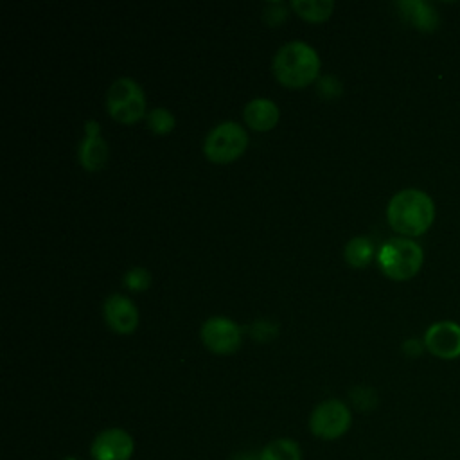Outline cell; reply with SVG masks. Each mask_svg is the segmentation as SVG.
Listing matches in <instances>:
<instances>
[{"mask_svg": "<svg viewBox=\"0 0 460 460\" xmlns=\"http://www.w3.org/2000/svg\"><path fill=\"white\" fill-rule=\"evenodd\" d=\"M63 460H79V458H74V456H66V458H63Z\"/></svg>", "mask_w": 460, "mask_h": 460, "instance_id": "obj_23", "label": "cell"}, {"mask_svg": "<svg viewBox=\"0 0 460 460\" xmlns=\"http://www.w3.org/2000/svg\"><path fill=\"white\" fill-rule=\"evenodd\" d=\"M386 219L392 230L401 235H422L435 219L433 199L424 190L402 189L390 198Z\"/></svg>", "mask_w": 460, "mask_h": 460, "instance_id": "obj_1", "label": "cell"}, {"mask_svg": "<svg viewBox=\"0 0 460 460\" xmlns=\"http://www.w3.org/2000/svg\"><path fill=\"white\" fill-rule=\"evenodd\" d=\"M108 144L106 140L97 135V137H86L81 140L79 144V162L83 165V169L95 172L101 167H104L106 160H108Z\"/></svg>", "mask_w": 460, "mask_h": 460, "instance_id": "obj_13", "label": "cell"}, {"mask_svg": "<svg viewBox=\"0 0 460 460\" xmlns=\"http://www.w3.org/2000/svg\"><path fill=\"white\" fill-rule=\"evenodd\" d=\"M106 323L119 334H131L138 325V311L135 304L119 293L110 295L102 305Z\"/></svg>", "mask_w": 460, "mask_h": 460, "instance_id": "obj_10", "label": "cell"}, {"mask_svg": "<svg viewBox=\"0 0 460 460\" xmlns=\"http://www.w3.org/2000/svg\"><path fill=\"white\" fill-rule=\"evenodd\" d=\"M352 424V415L347 404L340 399L320 402L309 417V429L322 440H336L343 437Z\"/></svg>", "mask_w": 460, "mask_h": 460, "instance_id": "obj_6", "label": "cell"}, {"mask_svg": "<svg viewBox=\"0 0 460 460\" xmlns=\"http://www.w3.org/2000/svg\"><path fill=\"white\" fill-rule=\"evenodd\" d=\"M291 9L307 22H323L332 14V0H293Z\"/></svg>", "mask_w": 460, "mask_h": 460, "instance_id": "obj_14", "label": "cell"}, {"mask_svg": "<svg viewBox=\"0 0 460 460\" xmlns=\"http://www.w3.org/2000/svg\"><path fill=\"white\" fill-rule=\"evenodd\" d=\"M232 460H261V458H259V455L248 451V453H237Z\"/></svg>", "mask_w": 460, "mask_h": 460, "instance_id": "obj_22", "label": "cell"}, {"mask_svg": "<svg viewBox=\"0 0 460 460\" xmlns=\"http://www.w3.org/2000/svg\"><path fill=\"white\" fill-rule=\"evenodd\" d=\"M248 147V135L244 128L234 120H225L214 126L205 140L203 153L214 164H230L237 160Z\"/></svg>", "mask_w": 460, "mask_h": 460, "instance_id": "obj_5", "label": "cell"}, {"mask_svg": "<svg viewBox=\"0 0 460 460\" xmlns=\"http://www.w3.org/2000/svg\"><path fill=\"white\" fill-rule=\"evenodd\" d=\"M422 349H424V343H420L417 340H408L402 343V350L408 356H419L422 352Z\"/></svg>", "mask_w": 460, "mask_h": 460, "instance_id": "obj_20", "label": "cell"}, {"mask_svg": "<svg viewBox=\"0 0 460 460\" xmlns=\"http://www.w3.org/2000/svg\"><path fill=\"white\" fill-rule=\"evenodd\" d=\"M106 110L117 122L133 124L146 115V95L131 77L115 79L106 93Z\"/></svg>", "mask_w": 460, "mask_h": 460, "instance_id": "obj_4", "label": "cell"}, {"mask_svg": "<svg viewBox=\"0 0 460 460\" xmlns=\"http://www.w3.org/2000/svg\"><path fill=\"white\" fill-rule=\"evenodd\" d=\"M133 451V437L120 428H108L101 431L90 447L93 460H129Z\"/></svg>", "mask_w": 460, "mask_h": 460, "instance_id": "obj_9", "label": "cell"}, {"mask_svg": "<svg viewBox=\"0 0 460 460\" xmlns=\"http://www.w3.org/2000/svg\"><path fill=\"white\" fill-rule=\"evenodd\" d=\"M343 257L345 261L354 266V268H365L367 264H370L372 257H374V246L372 241L368 237L358 235L352 237L345 248H343Z\"/></svg>", "mask_w": 460, "mask_h": 460, "instance_id": "obj_15", "label": "cell"}, {"mask_svg": "<svg viewBox=\"0 0 460 460\" xmlns=\"http://www.w3.org/2000/svg\"><path fill=\"white\" fill-rule=\"evenodd\" d=\"M147 126L155 135H167L169 131H172L176 120L174 115L167 110V108H153L147 115H146Z\"/></svg>", "mask_w": 460, "mask_h": 460, "instance_id": "obj_17", "label": "cell"}, {"mask_svg": "<svg viewBox=\"0 0 460 460\" xmlns=\"http://www.w3.org/2000/svg\"><path fill=\"white\" fill-rule=\"evenodd\" d=\"M124 286L131 291H146L151 284V275L146 268L135 266L124 273Z\"/></svg>", "mask_w": 460, "mask_h": 460, "instance_id": "obj_18", "label": "cell"}, {"mask_svg": "<svg viewBox=\"0 0 460 460\" xmlns=\"http://www.w3.org/2000/svg\"><path fill=\"white\" fill-rule=\"evenodd\" d=\"M350 399H352L354 406L358 410H361V411H368V410H372L377 404V395L368 386H356L350 392Z\"/></svg>", "mask_w": 460, "mask_h": 460, "instance_id": "obj_19", "label": "cell"}, {"mask_svg": "<svg viewBox=\"0 0 460 460\" xmlns=\"http://www.w3.org/2000/svg\"><path fill=\"white\" fill-rule=\"evenodd\" d=\"M424 349L440 359L460 358V325L455 322H437L424 332Z\"/></svg>", "mask_w": 460, "mask_h": 460, "instance_id": "obj_8", "label": "cell"}, {"mask_svg": "<svg viewBox=\"0 0 460 460\" xmlns=\"http://www.w3.org/2000/svg\"><path fill=\"white\" fill-rule=\"evenodd\" d=\"M397 9L401 11V16L411 23L413 27H417L419 31H435V27L438 25V16L435 13V9L420 0H402L395 4Z\"/></svg>", "mask_w": 460, "mask_h": 460, "instance_id": "obj_12", "label": "cell"}, {"mask_svg": "<svg viewBox=\"0 0 460 460\" xmlns=\"http://www.w3.org/2000/svg\"><path fill=\"white\" fill-rule=\"evenodd\" d=\"M320 72L318 52L305 41L284 43L273 56V74L288 88H304Z\"/></svg>", "mask_w": 460, "mask_h": 460, "instance_id": "obj_2", "label": "cell"}, {"mask_svg": "<svg viewBox=\"0 0 460 460\" xmlns=\"http://www.w3.org/2000/svg\"><path fill=\"white\" fill-rule=\"evenodd\" d=\"M279 106L266 97H255L246 102L243 110L244 122L255 131H270L279 122Z\"/></svg>", "mask_w": 460, "mask_h": 460, "instance_id": "obj_11", "label": "cell"}, {"mask_svg": "<svg viewBox=\"0 0 460 460\" xmlns=\"http://www.w3.org/2000/svg\"><path fill=\"white\" fill-rule=\"evenodd\" d=\"M203 345L214 354H234L241 345V329L226 316H210L199 329Z\"/></svg>", "mask_w": 460, "mask_h": 460, "instance_id": "obj_7", "label": "cell"}, {"mask_svg": "<svg viewBox=\"0 0 460 460\" xmlns=\"http://www.w3.org/2000/svg\"><path fill=\"white\" fill-rule=\"evenodd\" d=\"M261 460H302L300 446L291 438H275L259 453Z\"/></svg>", "mask_w": 460, "mask_h": 460, "instance_id": "obj_16", "label": "cell"}, {"mask_svg": "<svg viewBox=\"0 0 460 460\" xmlns=\"http://www.w3.org/2000/svg\"><path fill=\"white\" fill-rule=\"evenodd\" d=\"M422 262V248L408 237L388 239L377 252V264L381 271L394 280H408L415 277Z\"/></svg>", "mask_w": 460, "mask_h": 460, "instance_id": "obj_3", "label": "cell"}, {"mask_svg": "<svg viewBox=\"0 0 460 460\" xmlns=\"http://www.w3.org/2000/svg\"><path fill=\"white\" fill-rule=\"evenodd\" d=\"M99 129H101V126H99L97 120H86V124H84V135L86 137H97Z\"/></svg>", "mask_w": 460, "mask_h": 460, "instance_id": "obj_21", "label": "cell"}]
</instances>
